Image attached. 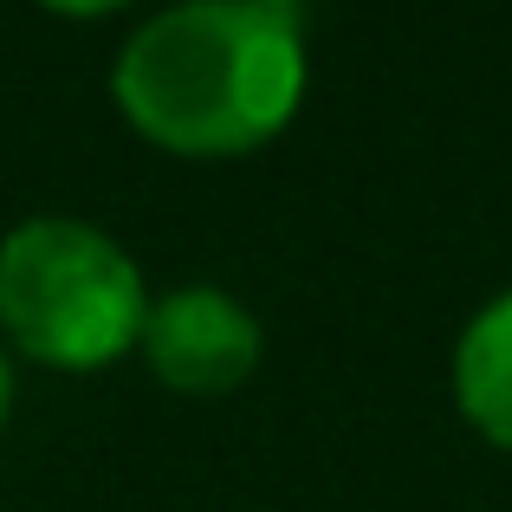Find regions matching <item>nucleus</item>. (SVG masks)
Instances as JSON below:
<instances>
[{
  "instance_id": "nucleus-1",
  "label": "nucleus",
  "mask_w": 512,
  "mask_h": 512,
  "mask_svg": "<svg viewBox=\"0 0 512 512\" xmlns=\"http://www.w3.org/2000/svg\"><path fill=\"white\" fill-rule=\"evenodd\" d=\"M117 111L169 156H247L305 98V39L292 13L182 0L117 52Z\"/></svg>"
},
{
  "instance_id": "nucleus-2",
  "label": "nucleus",
  "mask_w": 512,
  "mask_h": 512,
  "mask_svg": "<svg viewBox=\"0 0 512 512\" xmlns=\"http://www.w3.org/2000/svg\"><path fill=\"white\" fill-rule=\"evenodd\" d=\"M150 286L104 227L33 214L0 240V331L52 370H98L137 350Z\"/></svg>"
},
{
  "instance_id": "nucleus-3",
  "label": "nucleus",
  "mask_w": 512,
  "mask_h": 512,
  "mask_svg": "<svg viewBox=\"0 0 512 512\" xmlns=\"http://www.w3.org/2000/svg\"><path fill=\"white\" fill-rule=\"evenodd\" d=\"M137 350L156 383L188 396H227L260 370V318L221 286H182L169 299H150Z\"/></svg>"
},
{
  "instance_id": "nucleus-4",
  "label": "nucleus",
  "mask_w": 512,
  "mask_h": 512,
  "mask_svg": "<svg viewBox=\"0 0 512 512\" xmlns=\"http://www.w3.org/2000/svg\"><path fill=\"white\" fill-rule=\"evenodd\" d=\"M454 396H461V415L480 435L512 448V292H500V299L461 331V350H454Z\"/></svg>"
},
{
  "instance_id": "nucleus-5",
  "label": "nucleus",
  "mask_w": 512,
  "mask_h": 512,
  "mask_svg": "<svg viewBox=\"0 0 512 512\" xmlns=\"http://www.w3.org/2000/svg\"><path fill=\"white\" fill-rule=\"evenodd\" d=\"M39 7H52V13H65V20H104V13H117V7H130V0H39Z\"/></svg>"
},
{
  "instance_id": "nucleus-6",
  "label": "nucleus",
  "mask_w": 512,
  "mask_h": 512,
  "mask_svg": "<svg viewBox=\"0 0 512 512\" xmlns=\"http://www.w3.org/2000/svg\"><path fill=\"white\" fill-rule=\"evenodd\" d=\"M7 409H13V370H7V350H0V422H7Z\"/></svg>"
},
{
  "instance_id": "nucleus-7",
  "label": "nucleus",
  "mask_w": 512,
  "mask_h": 512,
  "mask_svg": "<svg viewBox=\"0 0 512 512\" xmlns=\"http://www.w3.org/2000/svg\"><path fill=\"white\" fill-rule=\"evenodd\" d=\"M240 7H266V13H292L299 0H240Z\"/></svg>"
}]
</instances>
